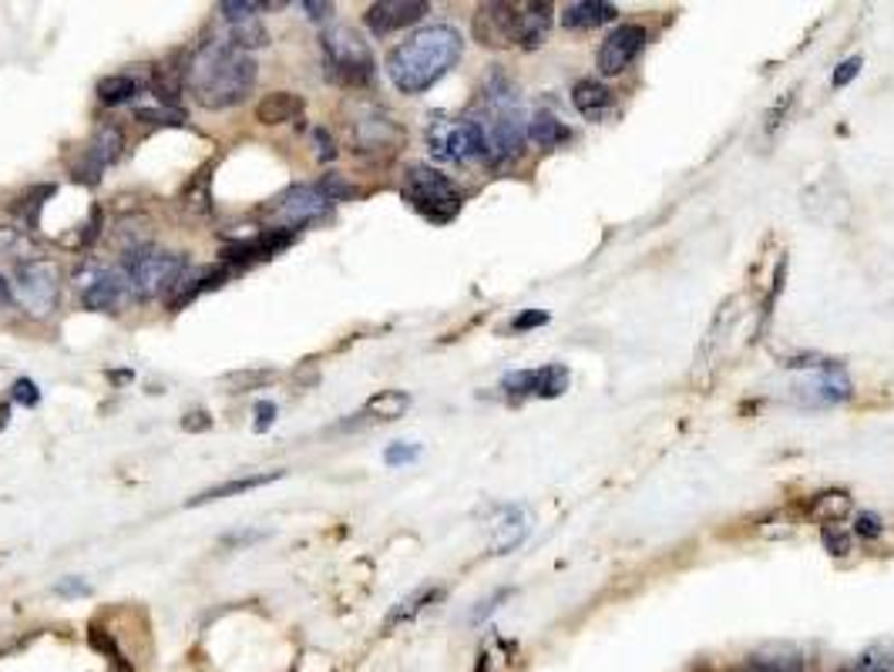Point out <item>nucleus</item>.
Wrapping results in <instances>:
<instances>
[{
    "mask_svg": "<svg viewBox=\"0 0 894 672\" xmlns=\"http://www.w3.org/2000/svg\"><path fill=\"white\" fill-rule=\"evenodd\" d=\"M74 286L81 293V303L95 313H105V309H115L118 299L128 293V283H125V273L118 266H102V262H92L74 273Z\"/></svg>",
    "mask_w": 894,
    "mask_h": 672,
    "instance_id": "9d476101",
    "label": "nucleus"
},
{
    "mask_svg": "<svg viewBox=\"0 0 894 672\" xmlns=\"http://www.w3.org/2000/svg\"><path fill=\"white\" fill-rule=\"evenodd\" d=\"M808 370H811V377L793 387V400L800 403V408H834V403L851 400L855 387H851V380H847L840 364L817 361L814 356Z\"/></svg>",
    "mask_w": 894,
    "mask_h": 672,
    "instance_id": "6e6552de",
    "label": "nucleus"
},
{
    "mask_svg": "<svg viewBox=\"0 0 894 672\" xmlns=\"http://www.w3.org/2000/svg\"><path fill=\"white\" fill-rule=\"evenodd\" d=\"M861 55H855V58H847V61H840L837 68H834V78H831V84L834 87H844V84H851L858 74H861Z\"/></svg>",
    "mask_w": 894,
    "mask_h": 672,
    "instance_id": "a19ab883",
    "label": "nucleus"
},
{
    "mask_svg": "<svg viewBox=\"0 0 894 672\" xmlns=\"http://www.w3.org/2000/svg\"><path fill=\"white\" fill-rule=\"evenodd\" d=\"M118 269L125 273L131 296L155 299V296L175 293L178 280L189 273V259L183 252L142 246V249H125V259L118 262Z\"/></svg>",
    "mask_w": 894,
    "mask_h": 672,
    "instance_id": "7ed1b4c3",
    "label": "nucleus"
},
{
    "mask_svg": "<svg viewBox=\"0 0 894 672\" xmlns=\"http://www.w3.org/2000/svg\"><path fill=\"white\" fill-rule=\"evenodd\" d=\"M256 121L259 125H286V121H296L303 115V98L293 95V92H270L262 95L252 108Z\"/></svg>",
    "mask_w": 894,
    "mask_h": 672,
    "instance_id": "5701e85b",
    "label": "nucleus"
},
{
    "mask_svg": "<svg viewBox=\"0 0 894 672\" xmlns=\"http://www.w3.org/2000/svg\"><path fill=\"white\" fill-rule=\"evenodd\" d=\"M280 478H283V471L233 478V481H222V484H215V487H205V491H199V495H196V498H189L186 505H189V508H199V505H209V502L236 498V495H246V491H256V487H266V484H273V481H280Z\"/></svg>",
    "mask_w": 894,
    "mask_h": 672,
    "instance_id": "4be33fe9",
    "label": "nucleus"
},
{
    "mask_svg": "<svg viewBox=\"0 0 894 672\" xmlns=\"http://www.w3.org/2000/svg\"><path fill=\"white\" fill-rule=\"evenodd\" d=\"M821 538H824V549L831 555H851V531L840 528V521H827L821 528Z\"/></svg>",
    "mask_w": 894,
    "mask_h": 672,
    "instance_id": "e433bc0d",
    "label": "nucleus"
},
{
    "mask_svg": "<svg viewBox=\"0 0 894 672\" xmlns=\"http://www.w3.org/2000/svg\"><path fill=\"white\" fill-rule=\"evenodd\" d=\"M320 192L330 199V202H346V199H353L356 196V189L346 182L343 175H337V172H330V175H324V182H320Z\"/></svg>",
    "mask_w": 894,
    "mask_h": 672,
    "instance_id": "58836bf2",
    "label": "nucleus"
},
{
    "mask_svg": "<svg viewBox=\"0 0 894 672\" xmlns=\"http://www.w3.org/2000/svg\"><path fill=\"white\" fill-rule=\"evenodd\" d=\"M427 149L437 162L468 165L487 158L484 128L474 118H434L427 125Z\"/></svg>",
    "mask_w": 894,
    "mask_h": 672,
    "instance_id": "423d86ee",
    "label": "nucleus"
},
{
    "mask_svg": "<svg viewBox=\"0 0 894 672\" xmlns=\"http://www.w3.org/2000/svg\"><path fill=\"white\" fill-rule=\"evenodd\" d=\"M55 196V186H40L34 192L24 196V205H21V219H24V229H34L37 226V215H40V205L44 199H51Z\"/></svg>",
    "mask_w": 894,
    "mask_h": 672,
    "instance_id": "4c0bfd02",
    "label": "nucleus"
},
{
    "mask_svg": "<svg viewBox=\"0 0 894 672\" xmlns=\"http://www.w3.org/2000/svg\"><path fill=\"white\" fill-rule=\"evenodd\" d=\"M183 427L192 431V434H199V431H209V427H212V417H209L205 411H192V414L183 417Z\"/></svg>",
    "mask_w": 894,
    "mask_h": 672,
    "instance_id": "49530a36",
    "label": "nucleus"
},
{
    "mask_svg": "<svg viewBox=\"0 0 894 672\" xmlns=\"http://www.w3.org/2000/svg\"><path fill=\"white\" fill-rule=\"evenodd\" d=\"M525 534H528V518H525V511L511 508L505 515V521L498 524L495 545H491V549H495V555H508L511 549H518L525 542Z\"/></svg>",
    "mask_w": 894,
    "mask_h": 672,
    "instance_id": "cd10ccee",
    "label": "nucleus"
},
{
    "mask_svg": "<svg viewBox=\"0 0 894 672\" xmlns=\"http://www.w3.org/2000/svg\"><path fill=\"white\" fill-rule=\"evenodd\" d=\"M464 55V37L451 24H431L387 55V78L400 95H424Z\"/></svg>",
    "mask_w": 894,
    "mask_h": 672,
    "instance_id": "f03ea898",
    "label": "nucleus"
},
{
    "mask_svg": "<svg viewBox=\"0 0 894 672\" xmlns=\"http://www.w3.org/2000/svg\"><path fill=\"white\" fill-rule=\"evenodd\" d=\"M183 205H186V212H192V215H205L209 209H212V192H209V168H202L192 182L186 186V192H183Z\"/></svg>",
    "mask_w": 894,
    "mask_h": 672,
    "instance_id": "473e14b6",
    "label": "nucleus"
},
{
    "mask_svg": "<svg viewBox=\"0 0 894 672\" xmlns=\"http://www.w3.org/2000/svg\"><path fill=\"white\" fill-rule=\"evenodd\" d=\"M861 538H878L881 534V521L878 515H858V528H855Z\"/></svg>",
    "mask_w": 894,
    "mask_h": 672,
    "instance_id": "de8ad7c7",
    "label": "nucleus"
},
{
    "mask_svg": "<svg viewBox=\"0 0 894 672\" xmlns=\"http://www.w3.org/2000/svg\"><path fill=\"white\" fill-rule=\"evenodd\" d=\"M136 118L145 125H186V111L183 108H168V105H142L136 108Z\"/></svg>",
    "mask_w": 894,
    "mask_h": 672,
    "instance_id": "c9c22d12",
    "label": "nucleus"
},
{
    "mask_svg": "<svg viewBox=\"0 0 894 672\" xmlns=\"http://www.w3.org/2000/svg\"><path fill=\"white\" fill-rule=\"evenodd\" d=\"M502 387L515 397H542V400H555L568 390V367L562 364H549V367H534V370H511L502 377Z\"/></svg>",
    "mask_w": 894,
    "mask_h": 672,
    "instance_id": "4468645a",
    "label": "nucleus"
},
{
    "mask_svg": "<svg viewBox=\"0 0 894 672\" xmlns=\"http://www.w3.org/2000/svg\"><path fill=\"white\" fill-rule=\"evenodd\" d=\"M290 243H293V233H290V229H266V233H259L256 239L226 246V249H222V262H226V266H239V262L270 259V256L283 252Z\"/></svg>",
    "mask_w": 894,
    "mask_h": 672,
    "instance_id": "f3484780",
    "label": "nucleus"
},
{
    "mask_svg": "<svg viewBox=\"0 0 894 672\" xmlns=\"http://www.w3.org/2000/svg\"><path fill=\"white\" fill-rule=\"evenodd\" d=\"M259 78L252 55L230 48L226 40H205L186 64V87L205 111H226L243 105Z\"/></svg>",
    "mask_w": 894,
    "mask_h": 672,
    "instance_id": "f257e3e1",
    "label": "nucleus"
},
{
    "mask_svg": "<svg viewBox=\"0 0 894 672\" xmlns=\"http://www.w3.org/2000/svg\"><path fill=\"white\" fill-rule=\"evenodd\" d=\"M330 199L320 192V186H296V189H290L286 196H280L277 199V205H273V222L280 229H299V226H306V222H317L320 215H327L330 212Z\"/></svg>",
    "mask_w": 894,
    "mask_h": 672,
    "instance_id": "ddd939ff",
    "label": "nucleus"
},
{
    "mask_svg": "<svg viewBox=\"0 0 894 672\" xmlns=\"http://www.w3.org/2000/svg\"><path fill=\"white\" fill-rule=\"evenodd\" d=\"M471 34L481 48H515L518 44V4H505V0H495V4H481L471 17Z\"/></svg>",
    "mask_w": 894,
    "mask_h": 672,
    "instance_id": "9b49d317",
    "label": "nucleus"
},
{
    "mask_svg": "<svg viewBox=\"0 0 894 672\" xmlns=\"http://www.w3.org/2000/svg\"><path fill=\"white\" fill-rule=\"evenodd\" d=\"M408 408H411V393H404V390H380V393H374V397L364 403L361 417H364V421H380V424H387V421L404 417Z\"/></svg>",
    "mask_w": 894,
    "mask_h": 672,
    "instance_id": "393cba45",
    "label": "nucleus"
},
{
    "mask_svg": "<svg viewBox=\"0 0 894 672\" xmlns=\"http://www.w3.org/2000/svg\"><path fill=\"white\" fill-rule=\"evenodd\" d=\"M851 672H894V639L874 642V646L855 662Z\"/></svg>",
    "mask_w": 894,
    "mask_h": 672,
    "instance_id": "2f4dec72",
    "label": "nucleus"
},
{
    "mask_svg": "<svg viewBox=\"0 0 894 672\" xmlns=\"http://www.w3.org/2000/svg\"><path fill=\"white\" fill-rule=\"evenodd\" d=\"M549 323V313L545 309H528V313H518L511 320V330L515 333H525V330H534V327H545Z\"/></svg>",
    "mask_w": 894,
    "mask_h": 672,
    "instance_id": "79ce46f5",
    "label": "nucleus"
},
{
    "mask_svg": "<svg viewBox=\"0 0 894 672\" xmlns=\"http://www.w3.org/2000/svg\"><path fill=\"white\" fill-rule=\"evenodd\" d=\"M743 672H803L800 656H753Z\"/></svg>",
    "mask_w": 894,
    "mask_h": 672,
    "instance_id": "f704fd0d",
    "label": "nucleus"
},
{
    "mask_svg": "<svg viewBox=\"0 0 894 672\" xmlns=\"http://www.w3.org/2000/svg\"><path fill=\"white\" fill-rule=\"evenodd\" d=\"M139 92H142V87H139V81L131 78V74H108V78L98 81V102L111 105V108L115 105H128Z\"/></svg>",
    "mask_w": 894,
    "mask_h": 672,
    "instance_id": "bb28decb",
    "label": "nucleus"
},
{
    "mask_svg": "<svg viewBox=\"0 0 894 672\" xmlns=\"http://www.w3.org/2000/svg\"><path fill=\"white\" fill-rule=\"evenodd\" d=\"M273 421H277V403L273 400H262V403H256V431L262 434L266 427H273Z\"/></svg>",
    "mask_w": 894,
    "mask_h": 672,
    "instance_id": "c03bdc74",
    "label": "nucleus"
},
{
    "mask_svg": "<svg viewBox=\"0 0 894 672\" xmlns=\"http://www.w3.org/2000/svg\"><path fill=\"white\" fill-rule=\"evenodd\" d=\"M615 17H619V8L605 4V0H575V4L562 11V24L568 31H596Z\"/></svg>",
    "mask_w": 894,
    "mask_h": 672,
    "instance_id": "412c9836",
    "label": "nucleus"
},
{
    "mask_svg": "<svg viewBox=\"0 0 894 672\" xmlns=\"http://www.w3.org/2000/svg\"><path fill=\"white\" fill-rule=\"evenodd\" d=\"M259 531H246V534H230L226 538V545H252V542H259Z\"/></svg>",
    "mask_w": 894,
    "mask_h": 672,
    "instance_id": "3c124183",
    "label": "nucleus"
},
{
    "mask_svg": "<svg viewBox=\"0 0 894 672\" xmlns=\"http://www.w3.org/2000/svg\"><path fill=\"white\" fill-rule=\"evenodd\" d=\"M528 142H534L539 149H562L572 142V128L555 111L542 108L528 118Z\"/></svg>",
    "mask_w": 894,
    "mask_h": 672,
    "instance_id": "b1692460",
    "label": "nucleus"
},
{
    "mask_svg": "<svg viewBox=\"0 0 894 672\" xmlns=\"http://www.w3.org/2000/svg\"><path fill=\"white\" fill-rule=\"evenodd\" d=\"M421 458V447L417 444H390L387 451H384V461L390 464V468H397V464H411V461H417Z\"/></svg>",
    "mask_w": 894,
    "mask_h": 672,
    "instance_id": "ea45409f",
    "label": "nucleus"
},
{
    "mask_svg": "<svg viewBox=\"0 0 894 672\" xmlns=\"http://www.w3.org/2000/svg\"><path fill=\"white\" fill-rule=\"evenodd\" d=\"M273 380H277V370H266V367H259V370H233V374L222 377V384H226L233 393H249V390H259V387L273 384Z\"/></svg>",
    "mask_w": 894,
    "mask_h": 672,
    "instance_id": "72a5a7b5",
    "label": "nucleus"
},
{
    "mask_svg": "<svg viewBox=\"0 0 894 672\" xmlns=\"http://www.w3.org/2000/svg\"><path fill=\"white\" fill-rule=\"evenodd\" d=\"M424 14H431V4H427V0H377V4L367 8L364 24H367L377 37H387V34H393V31H404V27L417 24Z\"/></svg>",
    "mask_w": 894,
    "mask_h": 672,
    "instance_id": "2eb2a0df",
    "label": "nucleus"
},
{
    "mask_svg": "<svg viewBox=\"0 0 894 672\" xmlns=\"http://www.w3.org/2000/svg\"><path fill=\"white\" fill-rule=\"evenodd\" d=\"M303 11L309 14V21H327L333 14V4H327V0H324V4H317V0H306Z\"/></svg>",
    "mask_w": 894,
    "mask_h": 672,
    "instance_id": "8fccbe9b",
    "label": "nucleus"
},
{
    "mask_svg": "<svg viewBox=\"0 0 894 672\" xmlns=\"http://www.w3.org/2000/svg\"><path fill=\"white\" fill-rule=\"evenodd\" d=\"M121 149H125V134L118 125H102L95 128V134L87 139L84 152L78 155L74 162V182H84V186H98V178L105 175L108 165H115L121 158Z\"/></svg>",
    "mask_w": 894,
    "mask_h": 672,
    "instance_id": "1a4fd4ad",
    "label": "nucleus"
},
{
    "mask_svg": "<svg viewBox=\"0 0 894 672\" xmlns=\"http://www.w3.org/2000/svg\"><path fill=\"white\" fill-rule=\"evenodd\" d=\"M646 40H649V31L643 24H619L615 31H609L605 40H602V48H599V58H596L599 74L615 78L625 68H633L636 58L646 48Z\"/></svg>",
    "mask_w": 894,
    "mask_h": 672,
    "instance_id": "f8f14e48",
    "label": "nucleus"
},
{
    "mask_svg": "<svg viewBox=\"0 0 894 672\" xmlns=\"http://www.w3.org/2000/svg\"><path fill=\"white\" fill-rule=\"evenodd\" d=\"M440 599V589H434V586H427V589H417L414 596H408L404 602H397L393 609H390V615H387V629H393L397 622H411L414 615H421L431 602H437Z\"/></svg>",
    "mask_w": 894,
    "mask_h": 672,
    "instance_id": "c85d7f7f",
    "label": "nucleus"
},
{
    "mask_svg": "<svg viewBox=\"0 0 894 672\" xmlns=\"http://www.w3.org/2000/svg\"><path fill=\"white\" fill-rule=\"evenodd\" d=\"M0 256H11L21 262L34 259V243L24 226H0Z\"/></svg>",
    "mask_w": 894,
    "mask_h": 672,
    "instance_id": "7c9ffc66",
    "label": "nucleus"
},
{
    "mask_svg": "<svg viewBox=\"0 0 894 672\" xmlns=\"http://www.w3.org/2000/svg\"><path fill=\"white\" fill-rule=\"evenodd\" d=\"M400 139H404V128L390 115H367L353 125V149L361 155H390Z\"/></svg>",
    "mask_w": 894,
    "mask_h": 672,
    "instance_id": "dca6fc26",
    "label": "nucleus"
},
{
    "mask_svg": "<svg viewBox=\"0 0 894 672\" xmlns=\"http://www.w3.org/2000/svg\"><path fill=\"white\" fill-rule=\"evenodd\" d=\"M226 280H230V266H205V269H196V273H186L183 280H178V286H175L172 309L189 306L196 296H202L209 290H219Z\"/></svg>",
    "mask_w": 894,
    "mask_h": 672,
    "instance_id": "aec40b11",
    "label": "nucleus"
},
{
    "mask_svg": "<svg viewBox=\"0 0 894 672\" xmlns=\"http://www.w3.org/2000/svg\"><path fill=\"white\" fill-rule=\"evenodd\" d=\"M404 199L427 219V222H451L461 205H464V196L461 189L451 182L447 175H440L437 168L431 165H411L408 175H404Z\"/></svg>",
    "mask_w": 894,
    "mask_h": 672,
    "instance_id": "39448f33",
    "label": "nucleus"
},
{
    "mask_svg": "<svg viewBox=\"0 0 894 672\" xmlns=\"http://www.w3.org/2000/svg\"><path fill=\"white\" fill-rule=\"evenodd\" d=\"M283 8H286L283 0H222V4H219V11L226 14L230 24L233 21H252L262 11H283Z\"/></svg>",
    "mask_w": 894,
    "mask_h": 672,
    "instance_id": "c756f323",
    "label": "nucleus"
},
{
    "mask_svg": "<svg viewBox=\"0 0 894 672\" xmlns=\"http://www.w3.org/2000/svg\"><path fill=\"white\" fill-rule=\"evenodd\" d=\"M14 303L34 320L51 317L61 299V269L51 259H31L21 262L14 273Z\"/></svg>",
    "mask_w": 894,
    "mask_h": 672,
    "instance_id": "0eeeda50",
    "label": "nucleus"
},
{
    "mask_svg": "<svg viewBox=\"0 0 894 672\" xmlns=\"http://www.w3.org/2000/svg\"><path fill=\"white\" fill-rule=\"evenodd\" d=\"M549 31H552L549 0H528V4H518V48H525V51L542 48Z\"/></svg>",
    "mask_w": 894,
    "mask_h": 672,
    "instance_id": "a211bd4d",
    "label": "nucleus"
},
{
    "mask_svg": "<svg viewBox=\"0 0 894 672\" xmlns=\"http://www.w3.org/2000/svg\"><path fill=\"white\" fill-rule=\"evenodd\" d=\"M226 44H230V48H236V51L249 55V51L266 48V44H270V31L259 24V17H252V21H233L230 31H226Z\"/></svg>",
    "mask_w": 894,
    "mask_h": 672,
    "instance_id": "a878e982",
    "label": "nucleus"
},
{
    "mask_svg": "<svg viewBox=\"0 0 894 672\" xmlns=\"http://www.w3.org/2000/svg\"><path fill=\"white\" fill-rule=\"evenodd\" d=\"M55 592L58 596H87L92 589H87L84 581H78V578H64V581H58V586H55Z\"/></svg>",
    "mask_w": 894,
    "mask_h": 672,
    "instance_id": "09e8293b",
    "label": "nucleus"
},
{
    "mask_svg": "<svg viewBox=\"0 0 894 672\" xmlns=\"http://www.w3.org/2000/svg\"><path fill=\"white\" fill-rule=\"evenodd\" d=\"M11 400L14 403H24V408H37V400H40V393H37V384L34 380H17L14 387H11Z\"/></svg>",
    "mask_w": 894,
    "mask_h": 672,
    "instance_id": "37998d69",
    "label": "nucleus"
},
{
    "mask_svg": "<svg viewBox=\"0 0 894 672\" xmlns=\"http://www.w3.org/2000/svg\"><path fill=\"white\" fill-rule=\"evenodd\" d=\"M313 142H317V155H320L324 162H330V158L337 155L333 139H330V131H327V128H317V131H313Z\"/></svg>",
    "mask_w": 894,
    "mask_h": 672,
    "instance_id": "a18cd8bd",
    "label": "nucleus"
},
{
    "mask_svg": "<svg viewBox=\"0 0 894 672\" xmlns=\"http://www.w3.org/2000/svg\"><path fill=\"white\" fill-rule=\"evenodd\" d=\"M0 306H14V286L0 276Z\"/></svg>",
    "mask_w": 894,
    "mask_h": 672,
    "instance_id": "603ef678",
    "label": "nucleus"
},
{
    "mask_svg": "<svg viewBox=\"0 0 894 672\" xmlns=\"http://www.w3.org/2000/svg\"><path fill=\"white\" fill-rule=\"evenodd\" d=\"M320 51L327 74L343 87H364L377 78V61L367 37L353 27H327L320 34Z\"/></svg>",
    "mask_w": 894,
    "mask_h": 672,
    "instance_id": "20e7f679",
    "label": "nucleus"
},
{
    "mask_svg": "<svg viewBox=\"0 0 894 672\" xmlns=\"http://www.w3.org/2000/svg\"><path fill=\"white\" fill-rule=\"evenodd\" d=\"M572 105L575 111L583 115L586 121H602L612 108V92L599 81V78H583L572 84Z\"/></svg>",
    "mask_w": 894,
    "mask_h": 672,
    "instance_id": "6ab92c4d",
    "label": "nucleus"
}]
</instances>
